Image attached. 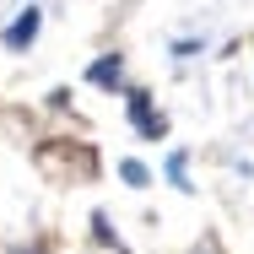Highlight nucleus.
I'll return each instance as SVG.
<instances>
[{
    "mask_svg": "<svg viewBox=\"0 0 254 254\" xmlns=\"http://www.w3.org/2000/svg\"><path fill=\"white\" fill-rule=\"evenodd\" d=\"M130 119H135V130H141L146 141H162V135H168V119L152 108V98H146V92H130Z\"/></svg>",
    "mask_w": 254,
    "mask_h": 254,
    "instance_id": "1",
    "label": "nucleus"
},
{
    "mask_svg": "<svg viewBox=\"0 0 254 254\" xmlns=\"http://www.w3.org/2000/svg\"><path fill=\"white\" fill-rule=\"evenodd\" d=\"M38 27H44V16H38V11L27 5V11H22V16H16V22L5 27V49H27V44L38 38Z\"/></svg>",
    "mask_w": 254,
    "mask_h": 254,
    "instance_id": "2",
    "label": "nucleus"
},
{
    "mask_svg": "<svg viewBox=\"0 0 254 254\" xmlns=\"http://www.w3.org/2000/svg\"><path fill=\"white\" fill-rule=\"evenodd\" d=\"M119 76H125V60H119V54H103L98 65L87 70V81H92V87H119Z\"/></svg>",
    "mask_w": 254,
    "mask_h": 254,
    "instance_id": "3",
    "label": "nucleus"
},
{
    "mask_svg": "<svg viewBox=\"0 0 254 254\" xmlns=\"http://www.w3.org/2000/svg\"><path fill=\"white\" fill-rule=\"evenodd\" d=\"M168 179H173L179 190H195V184H190V152H173V157H168Z\"/></svg>",
    "mask_w": 254,
    "mask_h": 254,
    "instance_id": "4",
    "label": "nucleus"
},
{
    "mask_svg": "<svg viewBox=\"0 0 254 254\" xmlns=\"http://www.w3.org/2000/svg\"><path fill=\"white\" fill-rule=\"evenodd\" d=\"M119 173H125V184H135V190H146V184H152V173H146L135 157H130V162H119Z\"/></svg>",
    "mask_w": 254,
    "mask_h": 254,
    "instance_id": "5",
    "label": "nucleus"
}]
</instances>
